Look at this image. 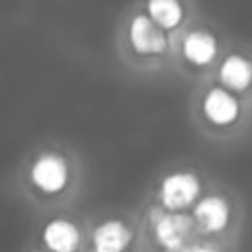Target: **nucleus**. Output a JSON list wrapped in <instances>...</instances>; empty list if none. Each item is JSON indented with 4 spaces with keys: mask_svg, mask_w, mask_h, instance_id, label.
I'll return each instance as SVG.
<instances>
[{
    "mask_svg": "<svg viewBox=\"0 0 252 252\" xmlns=\"http://www.w3.org/2000/svg\"><path fill=\"white\" fill-rule=\"evenodd\" d=\"M185 57L195 65H207L217 55V41L207 32H193L185 37L183 43Z\"/></svg>",
    "mask_w": 252,
    "mask_h": 252,
    "instance_id": "9",
    "label": "nucleus"
},
{
    "mask_svg": "<svg viewBox=\"0 0 252 252\" xmlns=\"http://www.w3.org/2000/svg\"><path fill=\"white\" fill-rule=\"evenodd\" d=\"M191 228L193 222L187 215H163L156 224V234L167 250L177 252L187 246Z\"/></svg>",
    "mask_w": 252,
    "mask_h": 252,
    "instance_id": "4",
    "label": "nucleus"
},
{
    "mask_svg": "<svg viewBox=\"0 0 252 252\" xmlns=\"http://www.w3.org/2000/svg\"><path fill=\"white\" fill-rule=\"evenodd\" d=\"M148 10L152 20L161 28H173L183 18L179 0H148Z\"/></svg>",
    "mask_w": 252,
    "mask_h": 252,
    "instance_id": "11",
    "label": "nucleus"
},
{
    "mask_svg": "<svg viewBox=\"0 0 252 252\" xmlns=\"http://www.w3.org/2000/svg\"><path fill=\"white\" fill-rule=\"evenodd\" d=\"M199 193V181L193 173H173L161 183V201L167 209H183Z\"/></svg>",
    "mask_w": 252,
    "mask_h": 252,
    "instance_id": "2",
    "label": "nucleus"
},
{
    "mask_svg": "<svg viewBox=\"0 0 252 252\" xmlns=\"http://www.w3.org/2000/svg\"><path fill=\"white\" fill-rule=\"evenodd\" d=\"M33 183L45 193H57L67 183V163L55 154L41 156L32 167Z\"/></svg>",
    "mask_w": 252,
    "mask_h": 252,
    "instance_id": "1",
    "label": "nucleus"
},
{
    "mask_svg": "<svg viewBox=\"0 0 252 252\" xmlns=\"http://www.w3.org/2000/svg\"><path fill=\"white\" fill-rule=\"evenodd\" d=\"M130 41L138 53H161L165 35L159 26L148 16H136L130 24Z\"/></svg>",
    "mask_w": 252,
    "mask_h": 252,
    "instance_id": "3",
    "label": "nucleus"
},
{
    "mask_svg": "<svg viewBox=\"0 0 252 252\" xmlns=\"http://www.w3.org/2000/svg\"><path fill=\"white\" fill-rule=\"evenodd\" d=\"M43 240L53 252H73L79 244V230L73 222L55 219L45 226Z\"/></svg>",
    "mask_w": 252,
    "mask_h": 252,
    "instance_id": "7",
    "label": "nucleus"
},
{
    "mask_svg": "<svg viewBox=\"0 0 252 252\" xmlns=\"http://www.w3.org/2000/svg\"><path fill=\"white\" fill-rule=\"evenodd\" d=\"M195 219L207 230H220L228 220V205L220 197H207L197 205Z\"/></svg>",
    "mask_w": 252,
    "mask_h": 252,
    "instance_id": "8",
    "label": "nucleus"
},
{
    "mask_svg": "<svg viewBox=\"0 0 252 252\" xmlns=\"http://www.w3.org/2000/svg\"><path fill=\"white\" fill-rule=\"evenodd\" d=\"M93 240L96 252H122L130 242V230L120 220H106L94 230Z\"/></svg>",
    "mask_w": 252,
    "mask_h": 252,
    "instance_id": "5",
    "label": "nucleus"
},
{
    "mask_svg": "<svg viewBox=\"0 0 252 252\" xmlns=\"http://www.w3.org/2000/svg\"><path fill=\"white\" fill-rule=\"evenodd\" d=\"M183 252H217L213 246H185L183 248Z\"/></svg>",
    "mask_w": 252,
    "mask_h": 252,
    "instance_id": "12",
    "label": "nucleus"
},
{
    "mask_svg": "<svg viewBox=\"0 0 252 252\" xmlns=\"http://www.w3.org/2000/svg\"><path fill=\"white\" fill-rule=\"evenodd\" d=\"M252 79V67L244 57L230 55L220 67V81L230 89H246Z\"/></svg>",
    "mask_w": 252,
    "mask_h": 252,
    "instance_id": "10",
    "label": "nucleus"
},
{
    "mask_svg": "<svg viewBox=\"0 0 252 252\" xmlns=\"http://www.w3.org/2000/svg\"><path fill=\"white\" fill-rule=\"evenodd\" d=\"M203 108H205V114L209 116V120H213L215 124H220V126L230 124L238 114L236 98L222 89H213L207 94Z\"/></svg>",
    "mask_w": 252,
    "mask_h": 252,
    "instance_id": "6",
    "label": "nucleus"
}]
</instances>
